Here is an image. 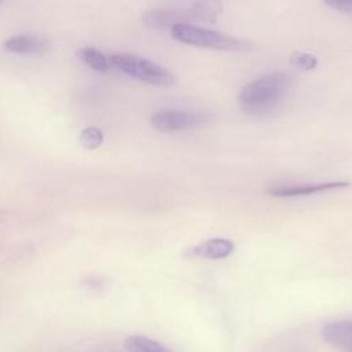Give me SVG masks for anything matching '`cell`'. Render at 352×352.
<instances>
[{"instance_id":"obj_3","label":"cell","mask_w":352,"mask_h":352,"mask_svg":"<svg viewBox=\"0 0 352 352\" xmlns=\"http://www.w3.org/2000/svg\"><path fill=\"white\" fill-rule=\"evenodd\" d=\"M170 36L187 45L221 50V51H245L252 43L239 37L214 32L198 25H175L170 28Z\"/></svg>"},{"instance_id":"obj_12","label":"cell","mask_w":352,"mask_h":352,"mask_svg":"<svg viewBox=\"0 0 352 352\" xmlns=\"http://www.w3.org/2000/svg\"><path fill=\"white\" fill-rule=\"evenodd\" d=\"M103 132L96 128V126H88V128H84L78 136V142L80 144L84 147V148H88V150H94V148H98L102 146L103 143Z\"/></svg>"},{"instance_id":"obj_1","label":"cell","mask_w":352,"mask_h":352,"mask_svg":"<svg viewBox=\"0 0 352 352\" xmlns=\"http://www.w3.org/2000/svg\"><path fill=\"white\" fill-rule=\"evenodd\" d=\"M290 88V74L286 72L268 73L246 84L238 95V102L248 114H267L282 103Z\"/></svg>"},{"instance_id":"obj_10","label":"cell","mask_w":352,"mask_h":352,"mask_svg":"<svg viewBox=\"0 0 352 352\" xmlns=\"http://www.w3.org/2000/svg\"><path fill=\"white\" fill-rule=\"evenodd\" d=\"M78 59L96 72H107L111 67L110 58L94 47H82L77 51Z\"/></svg>"},{"instance_id":"obj_2","label":"cell","mask_w":352,"mask_h":352,"mask_svg":"<svg viewBox=\"0 0 352 352\" xmlns=\"http://www.w3.org/2000/svg\"><path fill=\"white\" fill-rule=\"evenodd\" d=\"M219 1H182L165 4L144 12L143 21L147 26L155 29L172 28L175 25H192L191 22L212 23L221 12Z\"/></svg>"},{"instance_id":"obj_8","label":"cell","mask_w":352,"mask_h":352,"mask_svg":"<svg viewBox=\"0 0 352 352\" xmlns=\"http://www.w3.org/2000/svg\"><path fill=\"white\" fill-rule=\"evenodd\" d=\"M4 50L11 54H18V55H37L43 54L47 51L48 44L32 34H16L10 38H7L3 44Z\"/></svg>"},{"instance_id":"obj_4","label":"cell","mask_w":352,"mask_h":352,"mask_svg":"<svg viewBox=\"0 0 352 352\" xmlns=\"http://www.w3.org/2000/svg\"><path fill=\"white\" fill-rule=\"evenodd\" d=\"M109 58L113 67L146 84L168 87V85H173L176 81V77L172 72L139 55L118 52V54L110 55Z\"/></svg>"},{"instance_id":"obj_14","label":"cell","mask_w":352,"mask_h":352,"mask_svg":"<svg viewBox=\"0 0 352 352\" xmlns=\"http://www.w3.org/2000/svg\"><path fill=\"white\" fill-rule=\"evenodd\" d=\"M324 6L345 15L352 16V0H327Z\"/></svg>"},{"instance_id":"obj_6","label":"cell","mask_w":352,"mask_h":352,"mask_svg":"<svg viewBox=\"0 0 352 352\" xmlns=\"http://www.w3.org/2000/svg\"><path fill=\"white\" fill-rule=\"evenodd\" d=\"M323 340L342 352H352V320H336L323 326Z\"/></svg>"},{"instance_id":"obj_13","label":"cell","mask_w":352,"mask_h":352,"mask_svg":"<svg viewBox=\"0 0 352 352\" xmlns=\"http://www.w3.org/2000/svg\"><path fill=\"white\" fill-rule=\"evenodd\" d=\"M289 62L300 69V70H304V72H308V70H314L318 65V59L316 56H314L312 54H308V52H294Z\"/></svg>"},{"instance_id":"obj_11","label":"cell","mask_w":352,"mask_h":352,"mask_svg":"<svg viewBox=\"0 0 352 352\" xmlns=\"http://www.w3.org/2000/svg\"><path fill=\"white\" fill-rule=\"evenodd\" d=\"M126 352H170L162 344L144 336H129L124 341Z\"/></svg>"},{"instance_id":"obj_7","label":"cell","mask_w":352,"mask_h":352,"mask_svg":"<svg viewBox=\"0 0 352 352\" xmlns=\"http://www.w3.org/2000/svg\"><path fill=\"white\" fill-rule=\"evenodd\" d=\"M234 250V243L226 238H212L201 242L187 250L188 256L206 258V260H220L228 257Z\"/></svg>"},{"instance_id":"obj_5","label":"cell","mask_w":352,"mask_h":352,"mask_svg":"<svg viewBox=\"0 0 352 352\" xmlns=\"http://www.w3.org/2000/svg\"><path fill=\"white\" fill-rule=\"evenodd\" d=\"M206 120L208 116L199 111L166 109L153 113L150 117V125L161 132H175L201 126Z\"/></svg>"},{"instance_id":"obj_9","label":"cell","mask_w":352,"mask_h":352,"mask_svg":"<svg viewBox=\"0 0 352 352\" xmlns=\"http://www.w3.org/2000/svg\"><path fill=\"white\" fill-rule=\"evenodd\" d=\"M345 182H330V183H316V184H290V186H276L268 190L271 195L275 197H301L311 195L315 192H322L333 188L346 187Z\"/></svg>"}]
</instances>
